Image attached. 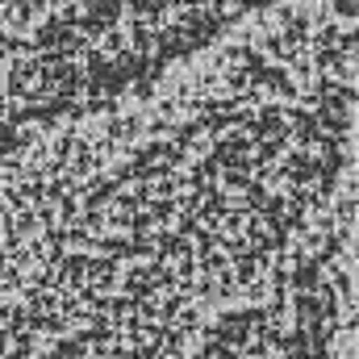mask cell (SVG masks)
Listing matches in <instances>:
<instances>
[{"instance_id":"obj_1","label":"cell","mask_w":359,"mask_h":359,"mask_svg":"<svg viewBox=\"0 0 359 359\" xmlns=\"http://www.w3.org/2000/svg\"><path fill=\"white\" fill-rule=\"evenodd\" d=\"M334 8L347 13V17H355V0H334Z\"/></svg>"}]
</instances>
